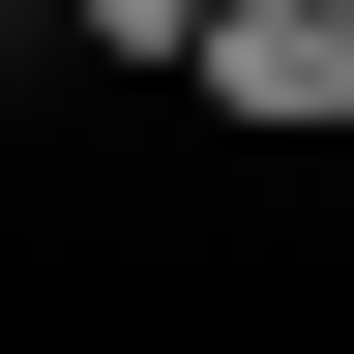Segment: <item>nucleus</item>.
I'll return each instance as SVG.
<instances>
[{
  "label": "nucleus",
  "instance_id": "2",
  "mask_svg": "<svg viewBox=\"0 0 354 354\" xmlns=\"http://www.w3.org/2000/svg\"><path fill=\"white\" fill-rule=\"evenodd\" d=\"M59 30H88V59H177V30H207V0H59Z\"/></svg>",
  "mask_w": 354,
  "mask_h": 354
},
{
  "label": "nucleus",
  "instance_id": "1",
  "mask_svg": "<svg viewBox=\"0 0 354 354\" xmlns=\"http://www.w3.org/2000/svg\"><path fill=\"white\" fill-rule=\"evenodd\" d=\"M177 88H207V118H266V148H354V0H207V30H177Z\"/></svg>",
  "mask_w": 354,
  "mask_h": 354
}]
</instances>
